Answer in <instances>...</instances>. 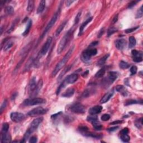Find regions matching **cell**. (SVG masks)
<instances>
[{"label":"cell","instance_id":"1","mask_svg":"<svg viewBox=\"0 0 143 143\" xmlns=\"http://www.w3.org/2000/svg\"><path fill=\"white\" fill-rule=\"evenodd\" d=\"M74 49V46L73 45L70 48L69 50H68V52L64 55V57H63L62 59L57 64V65L55 66V68H54V69L53 70V71L52 73V77H55L56 76L57 74L58 73V72H59L60 70L64 67V65H65L66 63H67V61L69 59L70 57H71L72 54L73 52Z\"/></svg>","mask_w":143,"mask_h":143},{"label":"cell","instance_id":"2","mask_svg":"<svg viewBox=\"0 0 143 143\" xmlns=\"http://www.w3.org/2000/svg\"><path fill=\"white\" fill-rule=\"evenodd\" d=\"M43 121V117H39V118H36V119L33 120V121L31 123V124L30 125L29 127L28 128V129L27 130L26 132H25L23 140L21 141L22 142H25V141H26V139H28V138H29L30 135L33 132H34L37 130L39 125L41 124Z\"/></svg>","mask_w":143,"mask_h":143},{"label":"cell","instance_id":"3","mask_svg":"<svg viewBox=\"0 0 143 143\" xmlns=\"http://www.w3.org/2000/svg\"><path fill=\"white\" fill-rule=\"evenodd\" d=\"M73 30L71 29L66 33L64 37H62V39H61V41L59 42V44L58 45V48H57V53L58 54H61L64 50V48H65V46H67V44L69 41L70 39H71V37L73 35Z\"/></svg>","mask_w":143,"mask_h":143},{"label":"cell","instance_id":"4","mask_svg":"<svg viewBox=\"0 0 143 143\" xmlns=\"http://www.w3.org/2000/svg\"><path fill=\"white\" fill-rule=\"evenodd\" d=\"M60 13H61V8H59L58 11H57V12H55V13H54L53 16V17H52V19H51L50 21L49 22V23L48 24V25H46L45 28L44 30V31H43V34H42L41 37H40V39H43V37H45V35L47 34V33L48 32V31L50 30L51 29H52V27L53 26V25L55 24V23L57 21V20L59 18V16Z\"/></svg>","mask_w":143,"mask_h":143},{"label":"cell","instance_id":"5","mask_svg":"<svg viewBox=\"0 0 143 143\" xmlns=\"http://www.w3.org/2000/svg\"><path fill=\"white\" fill-rule=\"evenodd\" d=\"M46 102V100L42 98H34L26 99L24 101L23 105L24 106H34V105L43 104Z\"/></svg>","mask_w":143,"mask_h":143},{"label":"cell","instance_id":"6","mask_svg":"<svg viewBox=\"0 0 143 143\" xmlns=\"http://www.w3.org/2000/svg\"><path fill=\"white\" fill-rule=\"evenodd\" d=\"M97 50L96 49H88L84 51L82 53L81 58H82V61L85 62L88 61L91 59L92 56H94L97 54Z\"/></svg>","mask_w":143,"mask_h":143},{"label":"cell","instance_id":"7","mask_svg":"<svg viewBox=\"0 0 143 143\" xmlns=\"http://www.w3.org/2000/svg\"><path fill=\"white\" fill-rule=\"evenodd\" d=\"M47 111V110L45 109V108H44L41 107H38L34 108L32 110L29 111L28 113V115L31 117L43 115L45 114Z\"/></svg>","mask_w":143,"mask_h":143},{"label":"cell","instance_id":"8","mask_svg":"<svg viewBox=\"0 0 143 143\" xmlns=\"http://www.w3.org/2000/svg\"><path fill=\"white\" fill-rule=\"evenodd\" d=\"M70 110L72 112L76 114H83L85 112L86 109L85 106L81 103H75L70 106Z\"/></svg>","mask_w":143,"mask_h":143},{"label":"cell","instance_id":"9","mask_svg":"<svg viewBox=\"0 0 143 143\" xmlns=\"http://www.w3.org/2000/svg\"><path fill=\"white\" fill-rule=\"evenodd\" d=\"M52 40L53 38L52 37H48L47 40H46L45 43L44 44L43 47H42L41 50L40 51V53H39V55H40V56H43V55H45L47 53L49 48H50L51 44L52 43Z\"/></svg>","mask_w":143,"mask_h":143},{"label":"cell","instance_id":"10","mask_svg":"<svg viewBox=\"0 0 143 143\" xmlns=\"http://www.w3.org/2000/svg\"><path fill=\"white\" fill-rule=\"evenodd\" d=\"M10 118L15 123H20L25 120V116L20 112H12L10 115Z\"/></svg>","mask_w":143,"mask_h":143},{"label":"cell","instance_id":"11","mask_svg":"<svg viewBox=\"0 0 143 143\" xmlns=\"http://www.w3.org/2000/svg\"><path fill=\"white\" fill-rule=\"evenodd\" d=\"M78 78V76L77 74L76 73H73L72 74L69 75L68 76H67L65 79H64V82L65 83V85H67L68 84H72L74 83V82H76L77 81Z\"/></svg>","mask_w":143,"mask_h":143},{"label":"cell","instance_id":"12","mask_svg":"<svg viewBox=\"0 0 143 143\" xmlns=\"http://www.w3.org/2000/svg\"><path fill=\"white\" fill-rule=\"evenodd\" d=\"M126 44H127V42H126V40L123 39H119V40H117L115 41V46L118 50H123L126 47Z\"/></svg>","mask_w":143,"mask_h":143},{"label":"cell","instance_id":"13","mask_svg":"<svg viewBox=\"0 0 143 143\" xmlns=\"http://www.w3.org/2000/svg\"><path fill=\"white\" fill-rule=\"evenodd\" d=\"M36 78L33 77L32 79H31L30 82L29 84V92L30 94H33L34 91H35L36 88H37V84L36 82Z\"/></svg>","mask_w":143,"mask_h":143},{"label":"cell","instance_id":"14","mask_svg":"<svg viewBox=\"0 0 143 143\" xmlns=\"http://www.w3.org/2000/svg\"><path fill=\"white\" fill-rule=\"evenodd\" d=\"M114 92L113 90L108 92L107 93H106L104 96H103V97L102 98L101 100L100 101V102L101 103H105L107 102H108L110 100V99L112 97V96L114 95Z\"/></svg>","mask_w":143,"mask_h":143},{"label":"cell","instance_id":"15","mask_svg":"<svg viewBox=\"0 0 143 143\" xmlns=\"http://www.w3.org/2000/svg\"><path fill=\"white\" fill-rule=\"evenodd\" d=\"M102 110V107L101 106L97 105V106H93L90 108L89 110V113L92 115H95L98 114H100Z\"/></svg>","mask_w":143,"mask_h":143},{"label":"cell","instance_id":"16","mask_svg":"<svg viewBox=\"0 0 143 143\" xmlns=\"http://www.w3.org/2000/svg\"><path fill=\"white\" fill-rule=\"evenodd\" d=\"M92 19H93L92 17H90L89 18H88V19H87V20L86 21L84 22L81 25L80 28H79V33H78V36H81V35H82V34H83V33L84 29H85L86 26L87 25H88V24H89L92 20Z\"/></svg>","mask_w":143,"mask_h":143},{"label":"cell","instance_id":"17","mask_svg":"<svg viewBox=\"0 0 143 143\" xmlns=\"http://www.w3.org/2000/svg\"><path fill=\"white\" fill-rule=\"evenodd\" d=\"M116 90L117 92H120L123 96H127L128 95V92L127 90L124 86L123 85H118L116 87Z\"/></svg>","mask_w":143,"mask_h":143},{"label":"cell","instance_id":"18","mask_svg":"<svg viewBox=\"0 0 143 143\" xmlns=\"http://www.w3.org/2000/svg\"><path fill=\"white\" fill-rule=\"evenodd\" d=\"M117 77H118V73L117 72L112 71L109 72V73H108V79L111 83L114 82L117 79Z\"/></svg>","mask_w":143,"mask_h":143},{"label":"cell","instance_id":"19","mask_svg":"<svg viewBox=\"0 0 143 143\" xmlns=\"http://www.w3.org/2000/svg\"><path fill=\"white\" fill-rule=\"evenodd\" d=\"M74 93V88H68V89H67L64 93H63L62 97H66V98L70 97L73 95Z\"/></svg>","mask_w":143,"mask_h":143},{"label":"cell","instance_id":"20","mask_svg":"<svg viewBox=\"0 0 143 143\" xmlns=\"http://www.w3.org/2000/svg\"><path fill=\"white\" fill-rule=\"evenodd\" d=\"M11 139V136H10V134H8L7 132L2 133V135H1V142L2 143L10 142Z\"/></svg>","mask_w":143,"mask_h":143},{"label":"cell","instance_id":"21","mask_svg":"<svg viewBox=\"0 0 143 143\" xmlns=\"http://www.w3.org/2000/svg\"><path fill=\"white\" fill-rule=\"evenodd\" d=\"M82 135H85V136H86L91 137V138H96V139H99V138H101L102 137V135H101L100 134L93 133V132H89L88 131H86L85 132H83Z\"/></svg>","mask_w":143,"mask_h":143},{"label":"cell","instance_id":"22","mask_svg":"<svg viewBox=\"0 0 143 143\" xmlns=\"http://www.w3.org/2000/svg\"><path fill=\"white\" fill-rule=\"evenodd\" d=\"M45 4H46V1L45 0H42L40 1V4L38 7L37 9V14H40L43 12L44 10L45 7Z\"/></svg>","mask_w":143,"mask_h":143},{"label":"cell","instance_id":"23","mask_svg":"<svg viewBox=\"0 0 143 143\" xmlns=\"http://www.w3.org/2000/svg\"><path fill=\"white\" fill-rule=\"evenodd\" d=\"M67 20L64 21L60 25V26L58 27V28L57 29L56 32H55V36H56V37H58V36L60 35V34L61 33V31H62L64 29V27H65L66 24H67Z\"/></svg>","mask_w":143,"mask_h":143},{"label":"cell","instance_id":"24","mask_svg":"<svg viewBox=\"0 0 143 143\" xmlns=\"http://www.w3.org/2000/svg\"><path fill=\"white\" fill-rule=\"evenodd\" d=\"M34 6H35V1L33 0H30L28 1V7H27V11L30 13L34 10Z\"/></svg>","mask_w":143,"mask_h":143},{"label":"cell","instance_id":"25","mask_svg":"<svg viewBox=\"0 0 143 143\" xmlns=\"http://www.w3.org/2000/svg\"><path fill=\"white\" fill-rule=\"evenodd\" d=\"M31 26H32V20H30L28 22V24H27L26 29H25V31H24V32L22 33V35L25 37V36H26L28 35L29 33L30 30Z\"/></svg>","mask_w":143,"mask_h":143},{"label":"cell","instance_id":"26","mask_svg":"<svg viewBox=\"0 0 143 143\" xmlns=\"http://www.w3.org/2000/svg\"><path fill=\"white\" fill-rule=\"evenodd\" d=\"M109 56H110L109 54H106V55H105V56H103V57H102V58H101L100 59L97 61V65H98V66H101L102 65H103V64H104L105 63V62L107 60V59L108 58Z\"/></svg>","mask_w":143,"mask_h":143},{"label":"cell","instance_id":"27","mask_svg":"<svg viewBox=\"0 0 143 143\" xmlns=\"http://www.w3.org/2000/svg\"><path fill=\"white\" fill-rule=\"evenodd\" d=\"M92 124L93 126V127L96 130H101L102 129V126L100 122L98 121V120H96V121H93L92 123H91Z\"/></svg>","mask_w":143,"mask_h":143},{"label":"cell","instance_id":"28","mask_svg":"<svg viewBox=\"0 0 143 143\" xmlns=\"http://www.w3.org/2000/svg\"><path fill=\"white\" fill-rule=\"evenodd\" d=\"M106 73V68L103 67L102 68L100 69V70L96 73L95 77L96 78H101L103 77Z\"/></svg>","mask_w":143,"mask_h":143},{"label":"cell","instance_id":"29","mask_svg":"<svg viewBox=\"0 0 143 143\" xmlns=\"http://www.w3.org/2000/svg\"><path fill=\"white\" fill-rule=\"evenodd\" d=\"M43 81H42V79L39 80L38 83H37V88H36L35 91H34V93H33L34 95H37V93L39 92V91L41 90L42 87H43Z\"/></svg>","mask_w":143,"mask_h":143},{"label":"cell","instance_id":"30","mask_svg":"<svg viewBox=\"0 0 143 143\" xmlns=\"http://www.w3.org/2000/svg\"><path fill=\"white\" fill-rule=\"evenodd\" d=\"M129 48L130 49H131V48H134L136 45V39L134 37H130L129 39Z\"/></svg>","mask_w":143,"mask_h":143},{"label":"cell","instance_id":"31","mask_svg":"<svg viewBox=\"0 0 143 143\" xmlns=\"http://www.w3.org/2000/svg\"><path fill=\"white\" fill-rule=\"evenodd\" d=\"M5 12L8 15H12L14 13V9L11 6H8L6 7Z\"/></svg>","mask_w":143,"mask_h":143},{"label":"cell","instance_id":"32","mask_svg":"<svg viewBox=\"0 0 143 143\" xmlns=\"http://www.w3.org/2000/svg\"><path fill=\"white\" fill-rule=\"evenodd\" d=\"M13 45V43L12 41H8L7 43H5L4 45V51H7L8 49H10V48H11Z\"/></svg>","mask_w":143,"mask_h":143},{"label":"cell","instance_id":"33","mask_svg":"<svg viewBox=\"0 0 143 143\" xmlns=\"http://www.w3.org/2000/svg\"><path fill=\"white\" fill-rule=\"evenodd\" d=\"M119 67L120 68L123 69H127L128 68L130 67V65L127 62H125L124 61H121L120 62Z\"/></svg>","mask_w":143,"mask_h":143},{"label":"cell","instance_id":"34","mask_svg":"<svg viewBox=\"0 0 143 143\" xmlns=\"http://www.w3.org/2000/svg\"><path fill=\"white\" fill-rule=\"evenodd\" d=\"M120 139L123 142L127 143L129 142L130 140V137L127 134H121Z\"/></svg>","mask_w":143,"mask_h":143},{"label":"cell","instance_id":"35","mask_svg":"<svg viewBox=\"0 0 143 143\" xmlns=\"http://www.w3.org/2000/svg\"><path fill=\"white\" fill-rule=\"evenodd\" d=\"M135 126H136V127L138 128V129H141V128H142V126H143V118L142 117L139 120H136L135 122Z\"/></svg>","mask_w":143,"mask_h":143},{"label":"cell","instance_id":"36","mask_svg":"<svg viewBox=\"0 0 143 143\" xmlns=\"http://www.w3.org/2000/svg\"><path fill=\"white\" fill-rule=\"evenodd\" d=\"M143 6H141L139 10L137 12L136 15V19H140L143 17Z\"/></svg>","mask_w":143,"mask_h":143},{"label":"cell","instance_id":"37","mask_svg":"<svg viewBox=\"0 0 143 143\" xmlns=\"http://www.w3.org/2000/svg\"><path fill=\"white\" fill-rule=\"evenodd\" d=\"M132 55L133 57H143V53L141 52H139V51L136 50H132L131 52Z\"/></svg>","mask_w":143,"mask_h":143},{"label":"cell","instance_id":"38","mask_svg":"<svg viewBox=\"0 0 143 143\" xmlns=\"http://www.w3.org/2000/svg\"><path fill=\"white\" fill-rule=\"evenodd\" d=\"M9 129V125L7 123H4L2 127V133L7 132Z\"/></svg>","mask_w":143,"mask_h":143},{"label":"cell","instance_id":"39","mask_svg":"<svg viewBox=\"0 0 143 143\" xmlns=\"http://www.w3.org/2000/svg\"><path fill=\"white\" fill-rule=\"evenodd\" d=\"M87 120L88 121L91 122V123H92L93 121H96V120H98V117H97V116H96L91 115V116H89L87 117Z\"/></svg>","mask_w":143,"mask_h":143},{"label":"cell","instance_id":"40","mask_svg":"<svg viewBox=\"0 0 143 143\" xmlns=\"http://www.w3.org/2000/svg\"><path fill=\"white\" fill-rule=\"evenodd\" d=\"M117 30L115 28H111L110 29H109V30H108L107 31V37H110V36H111V35H112L113 34H114V33L117 32Z\"/></svg>","mask_w":143,"mask_h":143},{"label":"cell","instance_id":"41","mask_svg":"<svg viewBox=\"0 0 143 143\" xmlns=\"http://www.w3.org/2000/svg\"><path fill=\"white\" fill-rule=\"evenodd\" d=\"M139 28V26H138L136 27H133V28L128 29L125 30V32L126 33H127V34H129V33H132L133 31L136 30L138 29Z\"/></svg>","mask_w":143,"mask_h":143},{"label":"cell","instance_id":"42","mask_svg":"<svg viewBox=\"0 0 143 143\" xmlns=\"http://www.w3.org/2000/svg\"><path fill=\"white\" fill-rule=\"evenodd\" d=\"M70 66H68V67H66L64 69V70H63V72H61V74L59 75V79H61V78H62V77L64 76V75L65 74L67 73V72L70 69Z\"/></svg>","mask_w":143,"mask_h":143},{"label":"cell","instance_id":"43","mask_svg":"<svg viewBox=\"0 0 143 143\" xmlns=\"http://www.w3.org/2000/svg\"><path fill=\"white\" fill-rule=\"evenodd\" d=\"M81 15H82V12H79L77 13V16H76V18L74 19V25H76L78 23V22L79 21V20H80Z\"/></svg>","mask_w":143,"mask_h":143},{"label":"cell","instance_id":"44","mask_svg":"<svg viewBox=\"0 0 143 143\" xmlns=\"http://www.w3.org/2000/svg\"><path fill=\"white\" fill-rule=\"evenodd\" d=\"M110 118V115H108V114H104L101 116V120L102 121H107Z\"/></svg>","mask_w":143,"mask_h":143},{"label":"cell","instance_id":"45","mask_svg":"<svg viewBox=\"0 0 143 143\" xmlns=\"http://www.w3.org/2000/svg\"><path fill=\"white\" fill-rule=\"evenodd\" d=\"M136 103H138V101H136V100H128L126 102L125 105L126 106H127V105L136 104Z\"/></svg>","mask_w":143,"mask_h":143},{"label":"cell","instance_id":"46","mask_svg":"<svg viewBox=\"0 0 143 143\" xmlns=\"http://www.w3.org/2000/svg\"><path fill=\"white\" fill-rule=\"evenodd\" d=\"M79 130L82 134L83 132H85L87 131H88V128L86 126H81L79 127Z\"/></svg>","mask_w":143,"mask_h":143},{"label":"cell","instance_id":"47","mask_svg":"<svg viewBox=\"0 0 143 143\" xmlns=\"http://www.w3.org/2000/svg\"><path fill=\"white\" fill-rule=\"evenodd\" d=\"M133 61L136 63H139L143 61V57H133Z\"/></svg>","mask_w":143,"mask_h":143},{"label":"cell","instance_id":"48","mask_svg":"<svg viewBox=\"0 0 143 143\" xmlns=\"http://www.w3.org/2000/svg\"><path fill=\"white\" fill-rule=\"evenodd\" d=\"M137 70H138V68L136 66H132V67H131L130 68V72L131 75H134L137 72Z\"/></svg>","mask_w":143,"mask_h":143},{"label":"cell","instance_id":"49","mask_svg":"<svg viewBox=\"0 0 143 143\" xmlns=\"http://www.w3.org/2000/svg\"><path fill=\"white\" fill-rule=\"evenodd\" d=\"M6 105H7V101L4 100V102H3L2 105H1V110H0V112H1V114H2L3 111L4 110V108H5L6 107Z\"/></svg>","mask_w":143,"mask_h":143},{"label":"cell","instance_id":"50","mask_svg":"<svg viewBox=\"0 0 143 143\" xmlns=\"http://www.w3.org/2000/svg\"><path fill=\"white\" fill-rule=\"evenodd\" d=\"M37 138L36 136H32L29 140V143H37Z\"/></svg>","mask_w":143,"mask_h":143},{"label":"cell","instance_id":"51","mask_svg":"<svg viewBox=\"0 0 143 143\" xmlns=\"http://www.w3.org/2000/svg\"><path fill=\"white\" fill-rule=\"evenodd\" d=\"M15 25H16V21H14V22L12 24L11 28H10V29L8 30V31H7V33H11L12 31L13 30V29H14V28L15 26Z\"/></svg>","mask_w":143,"mask_h":143},{"label":"cell","instance_id":"52","mask_svg":"<svg viewBox=\"0 0 143 143\" xmlns=\"http://www.w3.org/2000/svg\"><path fill=\"white\" fill-rule=\"evenodd\" d=\"M129 133V129H127V128H124V129H123V130L121 131V132H120V134H127Z\"/></svg>","mask_w":143,"mask_h":143},{"label":"cell","instance_id":"53","mask_svg":"<svg viewBox=\"0 0 143 143\" xmlns=\"http://www.w3.org/2000/svg\"><path fill=\"white\" fill-rule=\"evenodd\" d=\"M138 2V1H132V2H131L130 4H129V6H128V8H131V7L134 6L136 4V3Z\"/></svg>","mask_w":143,"mask_h":143},{"label":"cell","instance_id":"54","mask_svg":"<svg viewBox=\"0 0 143 143\" xmlns=\"http://www.w3.org/2000/svg\"><path fill=\"white\" fill-rule=\"evenodd\" d=\"M82 95L84 97H87L90 95V92L88 91V90H86V91H85V92L83 93Z\"/></svg>","mask_w":143,"mask_h":143},{"label":"cell","instance_id":"55","mask_svg":"<svg viewBox=\"0 0 143 143\" xmlns=\"http://www.w3.org/2000/svg\"><path fill=\"white\" fill-rule=\"evenodd\" d=\"M103 33H104V29L102 28L100 30V31H99L98 34V37H102V35H103Z\"/></svg>","mask_w":143,"mask_h":143},{"label":"cell","instance_id":"56","mask_svg":"<svg viewBox=\"0 0 143 143\" xmlns=\"http://www.w3.org/2000/svg\"><path fill=\"white\" fill-rule=\"evenodd\" d=\"M118 128V126H115V127H110L109 128V129H108L107 131H115L116 129H117Z\"/></svg>","mask_w":143,"mask_h":143},{"label":"cell","instance_id":"57","mask_svg":"<svg viewBox=\"0 0 143 143\" xmlns=\"http://www.w3.org/2000/svg\"><path fill=\"white\" fill-rule=\"evenodd\" d=\"M117 20H118V15H116L115 16V17H114V19L112 20V23H116L117 21Z\"/></svg>","mask_w":143,"mask_h":143},{"label":"cell","instance_id":"58","mask_svg":"<svg viewBox=\"0 0 143 143\" xmlns=\"http://www.w3.org/2000/svg\"><path fill=\"white\" fill-rule=\"evenodd\" d=\"M122 123L121 121H120V120H116V121H115L114 122H112V123H111V125H117V124H121Z\"/></svg>","mask_w":143,"mask_h":143},{"label":"cell","instance_id":"59","mask_svg":"<svg viewBox=\"0 0 143 143\" xmlns=\"http://www.w3.org/2000/svg\"><path fill=\"white\" fill-rule=\"evenodd\" d=\"M74 2V1H70V0H68V1H66V6H69L70 4H72V3Z\"/></svg>","mask_w":143,"mask_h":143},{"label":"cell","instance_id":"60","mask_svg":"<svg viewBox=\"0 0 143 143\" xmlns=\"http://www.w3.org/2000/svg\"><path fill=\"white\" fill-rule=\"evenodd\" d=\"M98 44V41H94V42H92L91 44H90V47H92V46H96Z\"/></svg>","mask_w":143,"mask_h":143},{"label":"cell","instance_id":"61","mask_svg":"<svg viewBox=\"0 0 143 143\" xmlns=\"http://www.w3.org/2000/svg\"><path fill=\"white\" fill-rule=\"evenodd\" d=\"M16 96H17V93H13V94L11 96V100H15V98Z\"/></svg>","mask_w":143,"mask_h":143},{"label":"cell","instance_id":"62","mask_svg":"<svg viewBox=\"0 0 143 143\" xmlns=\"http://www.w3.org/2000/svg\"><path fill=\"white\" fill-rule=\"evenodd\" d=\"M88 70H87V71H86V72H85V73H84V74H82V76H83V77H85V76H86L87 74H88Z\"/></svg>","mask_w":143,"mask_h":143}]
</instances>
